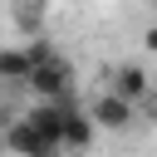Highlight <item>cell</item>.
<instances>
[{
    "mask_svg": "<svg viewBox=\"0 0 157 157\" xmlns=\"http://www.w3.org/2000/svg\"><path fill=\"white\" fill-rule=\"evenodd\" d=\"M25 88H29L34 98H64V93H74V69H69L59 54H49V59H39V64L29 69Z\"/></svg>",
    "mask_w": 157,
    "mask_h": 157,
    "instance_id": "1",
    "label": "cell"
},
{
    "mask_svg": "<svg viewBox=\"0 0 157 157\" xmlns=\"http://www.w3.org/2000/svg\"><path fill=\"white\" fill-rule=\"evenodd\" d=\"M108 88L137 103V98H147V93H152V78H147V69H142V64H118V69L108 74Z\"/></svg>",
    "mask_w": 157,
    "mask_h": 157,
    "instance_id": "2",
    "label": "cell"
},
{
    "mask_svg": "<svg viewBox=\"0 0 157 157\" xmlns=\"http://www.w3.org/2000/svg\"><path fill=\"white\" fill-rule=\"evenodd\" d=\"M88 113H93V123H98V128H128V123H132V98H123V93H113V88H108L103 98H93V108H88Z\"/></svg>",
    "mask_w": 157,
    "mask_h": 157,
    "instance_id": "3",
    "label": "cell"
},
{
    "mask_svg": "<svg viewBox=\"0 0 157 157\" xmlns=\"http://www.w3.org/2000/svg\"><path fill=\"white\" fill-rule=\"evenodd\" d=\"M5 142L15 147V152H29V157H49V152H59L29 118H20V123H10V132H5Z\"/></svg>",
    "mask_w": 157,
    "mask_h": 157,
    "instance_id": "4",
    "label": "cell"
},
{
    "mask_svg": "<svg viewBox=\"0 0 157 157\" xmlns=\"http://www.w3.org/2000/svg\"><path fill=\"white\" fill-rule=\"evenodd\" d=\"M34 69L29 49H0V83H25Z\"/></svg>",
    "mask_w": 157,
    "mask_h": 157,
    "instance_id": "5",
    "label": "cell"
},
{
    "mask_svg": "<svg viewBox=\"0 0 157 157\" xmlns=\"http://www.w3.org/2000/svg\"><path fill=\"white\" fill-rule=\"evenodd\" d=\"M93 128H98L93 113H78V108H74V113L64 118V147H88V142H93Z\"/></svg>",
    "mask_w": 157,
    "mask_h": 157,
    "instance_id": "6",
    "label": "cell"
},
{
    "mask_svg": "<svg viewBox=\"0 0 157 157\" xmlns=\"http://www.w3.org/2000/svg\"><path fill=\"white\" fill-rule=\"evenodd\" d=\"M25 49H29V59H34V64H39V59H49V54H54V49H49V44H44V39H34V44H25Z\"/></svg>",
    "mask_w": 157,
    "mask_h": 157,
    "instance_id": "7",
    "label": "cell"
},
{
    "mask_svg": "<svg viewBox=\"0 0 157 157\" xmlns=\"http://www.w3.org/2000/svg\"><path fill=\"white\" fill-rule=\"evenodd\" d=\"M142 49H147V54H157V25H147V34H142Z\"/></svg>",
    "mask_w": 157,
    "mask_h": 157,
    "instance_id": "8",
    "label": "cell"
},
{
    "mask_svg": "<svg viewBox=\"0 0 157 157\" xmlns=\"http://www.w3.org/2000/svg\"><path fill=\"white\" fill-rule=\"evenodd\" d=\"M152 118H157V103H152Z\"/></svg>",
    "mask_w": 157,
    "mask_h": 157,
    "instance_id": "9",
    "label": "cell"
},
{
    "mask_svg": "<svg viewBox=\"0 0 157 157\" xmlns=\"http://www.w3.org/2000/svg\"><path fill=\"white\" fill-rule=\"evenodd\" d=\"M152 10H157V0H152Z\"/></svg>",
    "mask_w": 157,
    "mask_h": 157,
    "instance_id": "10",
    "label": "cell"
}]
</instances>
